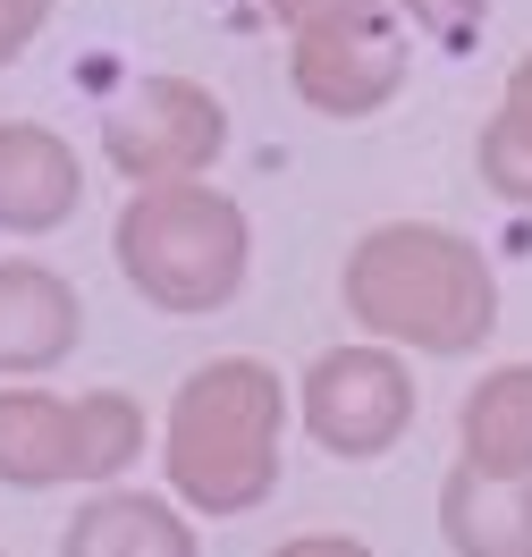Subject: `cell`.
I'll return each instance as SVG.
<instances>
[{
  "instance_id": "cell-8",
  "label": "cell",
  "mask_w": 532,
  "mask_h": 557,
  "mask_svg": "<svg viewBox=\"0 0 532 557\" xmlns=\"http://www.w3.org/2000/svg\"><path fill=\"white\" fill-rule=\"evenodd\" d=\"M440 532L457 557H532V473L498 482V473L457 465L440 490Z\"/></svg>"
},
{
  "instance_id": "cell-17",
  "label": "cell",
  "mask_w": 532,
  "mask_h": 557,
  "mask_svg": "<svg viewBox=\"0 0 532 557\" xmlns=\"http://www.w3.org/2000/svg\"><path fill=\"white\" fill-rule=\"evenodd\" d=\"M287 26H313V17H338V9H381V0H271Z\"/></svg>"
},
{
  "instance_id": "cell-4",
  "label": "cell",
  "mask_w": 532,
  "mask_h": 557,
  "mask_svg": "<svg viewBox=\"0 0 532 557\" xmlns=\"http://www.w3.org/2000/svg\"><path fill=\"white\" fill-rule=\"evenodd\" d=\"M144 448V414L119 388L94 397H0V482H110L119 465H136Z\"/></svg>"
},
{
  "instance_id": "cell-3",
  "label": "cell",
  "mask_w": 532,
  "mask_h": 557,
  "mask_svg": "<svg viewBox=\"0 0 532 557\" xmlns=\"http://www.w3.org/2000/svg\"><path fill=\"white\" fill-rule=\"evenodd\" d=\"M119 271L161 313H212L246 287V211L195 177L144 186L119 211Z\"/></svg>"
},
{
  "instance_id": "cell-15",
  "label": "cell",
  "mask_w": 532,
  "mask_h": 557,
  "mask_svg": "<svg viewBox=\"0 0 532 557\" xmlns=\"http://www.w3.org/2000/svg\"><path fill=\"white\" fill-rule=\"evenodd\" d=\"M42 17H51V0H0V60H17Z\"/></svg>"
},
{
  "instance_id": "cell-14",
  "label": "cell",
  "mask_w": 532,
  "mask_h": 557,
  "mask_svg": "<svg viewBox=\"0 0 532 557\" xmlns=\"http://www.w3.org/2000/svg\"><path fill=\"white\" fill-rule=\"evenodd\" d=\"M397 17H415L431 42H465V35H482V9L491 0H389Z\"/></svg>"
},
{
  "instance_id": "cell-12",
  "label": "cell",
  "mask_w": 532,
  "mask_h": 557,
  "mask_svg": "<svg viewBox=\"0 0 532 557\" xmlns=\"http://www.w3.org/2000/svg\"><path fill=\"white\" fill-rule=\"evenodd\" d=\"M60 557H195V532L144 490H110L69 523Z\"/></svg>"
},
{
  "instance_id": "cell-5",
  "label": "cell",
  "mask_w": 532,
  "mask_h": 557,
  "mask_svg": "<svg viewBox=\"0 0 532 557\" xmlns=\"http://www.w3.org/2000/svg\"><path fill=\"white\" fill-rule=\"evenodd\" d=\"M415 422V381L389 347H330L305 372V431L330 456H389Z\"/></svg>"
},
{
  "instance_id": "cell-13",
  "label": "cell",
  "mask_w": 532,
  "mask_h": 557,
  "mask_svg": "<svg viewBox=\"0 0 532 557\" xmlns=\"http://www.w3.org/2000/svg\"><path fill=\"white\" fill-rule=\"evenodd\" d=\"M482 177H491V195L532 211V60H516V76H507V102L482 136Z\"/></svg>"
},
{
  "instance_id": "cell-16",
  "label": "cell",
  "mask_w": 532,
  "mask_h": 557,
  "mask_svg": "<svg viewBox=\"0 0 532 557\" xmlns=\"http://www.w3.org/2000/svg\"><path fill=\"white\" fill-rule=\"evenodd\" d=\"M271 557H372V549L347 541V532H305V541H287V549H271Z\"/></svg>"
},
{
  "instance_id": "cell-1",
  "label": "cell",
  "mask_w": 532,
  "mask_h": 557,
  "mask_svg": "<svg viewBox=\"0 0 532 557\" xmlns=\"http://www.w3.org/2000/svg\"><path fill=\"white\" fill-rule=\"evenodd\" d=\"M347 313L372 338H397V347H423V355H465L491 338L498 278L457 228L389 220L347 253Z\"/></svg>"
},
{
  "instance_id": "cell-2",
  "label": "cell",
  "mask_w": 532,
  "mask_h": 557,
  "mask_svg": "<svg viewBox=\"0 0 532 557\" xmlns=\"http://www.w3.org/2000/svg\"><path fill=\"white\" fill-rule=\"evenodd\" d=\"M287 388L253 355H220L170 406V490L203 516H246L280 490Z\"/></svg>"
},
{
  "instance_id": "cell-6",
  "label": "cell",
  "mask_w": 532,
  "mask_h": 557,
  "mask_svg": "<svg viewBox=\"0 0 532 557\" xmlns=\"http://www.w3.org/2000/svg\"><path fill=\"white\" fill-rule=\"evenodd\" d=\"M406 85V42H397V9H338V17H313L296 26V94L313 110H338V119H363L381 110Z\"/></svg>"
},
{
  "instance_id": "cell-9",
  "label": "cell",
  "mask_w": 532,
  "mask_h": 557,
  "mask_svg": "<svg viewBox=\"0 0 532 557\" xmlns=\"http://www.w3.org/2000/svg\"><path fill=\"white\" fill-rule=\"evenodd\" d=\"M76 152L51 127H0V228H60L76 211Z\"/></svg>"
},
{
  "instance_id": "cell-11",
  "label": "cell",
  "mask_w": 532,
  "mask_h": 557,
  "mask_svg": "<svg viewBox=\"0 0 532 557\" xmlns=\"http://www.w3.org/2000/svg\"><path fill=\"white\" fill-rule=\"evenodd\" d=\"M457 440H465L473 473H498V482L532 473V363H498L491 381L465 397Z\"/></svg>"
},
{
  "instance_id": "cell-7",
  "label": "cell",
  "mask_w": 532,
  "mask_h": 557,
  "mask_svg": "<svg viewBox=\"0 0 532 557\" xmlns=\"http://www.w3.org/2000/svg\"><path fill=\"white\" fill-rule=\"evenodd\" d=\"M102 144L127 177L177 186V177H195L220 144H228V119H220L212 94H195V85H177V76H152V85H136V102L102 127Z\"/></svg>"
},
{
  "instance_id": "cell-10",
  "label": "cell",
  "mask_w": 532,
  "mask_h": 557,
  "mask_svg": "<svg viewBox=\"0 0 532 557\" xmlns=\"http://www.w3.org/2000/svg\"><path fill=\"white\" fill-rule=\"evenodd\" d=\"M76 347V296L42 262H0V372H42Z\"/></svg>"
}]
</instances>
